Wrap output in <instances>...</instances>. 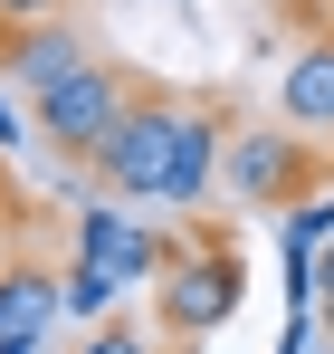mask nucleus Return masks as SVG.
Segmentation results:
<instances>
[{
	"label": "nucleus",
	"mask_w": 334,
	"mask_h": 354,
	"mask_svg": "<svg viewBox=\"0 0 334 354\" xmlns=\"http://www.w3.org/2000/svg\"><path fill=\"white\" fill-rule=\"evenodd\" d=\"M172 153H181V96H134L124 106V124H115V144L96 153V173H106L115 201H163L172 182Z\"/></svg>",
	"instance_id": "obj_1"
},
{
	"label": "nucleus",
	"mask_w": 334,
	"mask_h": 354,
	"mask_svg": "<svg viewBox=\"0 0 334 354\" xmlns=\"http://www.w3.org/2000/svg\"><path fill=\"white\" fill-rule=\"evenodd\" d=\"M134 96H144V86H134V77H115L106 58L77 67L67 86H48V96H39V144H48V153H86V163H96V153L115 144V124H124V106H134Z\"/></svg>",
	"instance_id": "obj_2"
},
{
	"label": "nucleus",
	"mask_w": 334,
	"mask_h": 354,
	"mask_svg": "<svg viewBox=\"0 0 334 354\" xmlns=\"http://www.w3.org/2000/svg\"><path fill=\"white\" fill-rule=\"evenodd\" d=\"M229 306H239V259H229V249H210V259H172V268H163V316L181 326V335H210Z\"/></svg>",
	"instance_id": "obj_3"
},
{
	"label": "nucleus",
	"mask_w": 334,
	"mask_h": 354,
	"mask_svg": "<svg viewBox=\"0 0 334 354\" xmlns=\"http://www.w3.org/2000/svg\"><path fill=\"white\" fill-rule=\"evenodd\" d=\"M77 67H96V48L67 29V19H29V29H10V86L39 106L48 86H67Z\"/></svg>",
	"instance_id": "obj_4"
},
{
	"label": "nucleus",
	"mask_w": 334,
	"mask_h": 354,
	"mask_svg": "<svg viewBox=\"0 0 334 354\" xmlns=\"http://www.w3.org/2000/svg\"><path fill=\"white\" fill-rule=\"evenodd\" d=\"M77 249L106 268L115 288H144V278H163V268H172V249H163L153 230H134L124 211H86V239H77Z\"/></svg>",
	"instance_id": "obj_5"
},
{
	"label": "nucleus",
	"mask_w": 334,
	"mask_h": 354,
	"mask_svg": "<svg viewBox=\"0 0 334 354\" xmlns=\"http://www.w3.org/2000/svg\"><path fill=\"white\" fill-rule=\"evenodd\" d=\"M296 182H306V153H296L286 134H239V144H229V192H239V201H286Z\"/></svg>",
	"instance_id": "obj_6"
},
{
	"label": "nucleus",
	"mask_w": 334,
	"mask_h": 354,
	"mask_svg": "<svg viewBox=\"0 0 334 354\" xmlns=\"http://www.w3.org/2000/svg\"><path fill=\"white\" fill-rule=\"evenodd\" d=\"M277 106H286V124H306V134H334V39H315V48H296V58H286Z\"/></svg>",
	"instance_id": "obj_7"
},
{
	"label": "nucleus",
	"mask_w": 334,
	"mask_h": 354,
	"mask_svg": "<svg viewBox=\"0 0 334 354\" xmlns=\"http://www.w3.org/2000/svg\"><path fill=\"white\" fill-rule=\"evenodd\" d=\"M210 173H220V115L210 106H181V153H172V182H163V201H201L210 192Z\"/></svg>",
	"instance_id": "obj_8"
},
{
	"label": "nucleus",
	"mask_w": 334,
	"mask_h": 354,
	"mask_svg": "<svg viewBox=\"0 0 334 354\" xmlns=\"http://www.w3.org/2000/svg\"><path fill=\"white\" fill-rule=\"evenodd\" d=\"M57 306H67V278H48V268H10V278H0V335H48Z\"/></svg>",
	"instance_id": "obj_9"
},
{
	"label": "nucleus",
	"mask_w": 334,
	"mask_h": 354,
	"mask_svg": "<svg viewBox=\"0 0 334 354\" xmlns=\"http://www.w3.org/2000/svg\"><path fill=\"white\" fill-rule=\"evenodd\" d=\"M106 306H115V278L96 259H77V268H67V316H106Z\"/></svg>",
	"instance_id": "obj_10"
},
{
	"label": "nucleus",
	"mask_w": 334,
	"mask_h": 354,
	"mask_svg": "<svg viewBox=\"0 0 334 354\" xmlns=\"http://www.w3.org/2000/svg\"><path fill=\"white\" fill-rule=\"evenodd\" d=\"M29 19H67V0H0V29H29Z\"/></svg>",
	"instance_id": "obj_11"
},
{
	"label": "nucleus",
	"mask_w": 334,
	"mask_h": 354,
	"mask_svg": "<svg viewBox=\"0 0 334 354\" xmlns=\"http://www.w3.org/2000/svg\"><path fill=\"white\" fill-rule=\"evenodd\" d=\"M86 354H153V345H144L134 326H96V335H86Z\"/></svg>",
	"instance_id": "obj_12"
},
{
	"label": "nucleus",
	"mask_w": 334,
	"mask_h": 354,
	"mask_svg": "<svg viewBox=\"0 0 334 354\" xmlns=\"http://www.w3.org/2000/svg\"><path fill=\"white\" fill-rule=\"evenodd\" d=\"M19 144H29V134H19V106L0 96V153H19Z\"/></svg>",
	"instance_id": "obj_13"
},
{
	"label": "nucleus",
	"mask_w": 334,
	"mask_h": 354,
	"mask_svg": "<svg viewBox=\"0 0 334 354\" xmlns=\"http://www.w3.org/2000/svg\"><path fill=\"white\" fill-rule=\"evenodd\" d=\"M315 297H334V239L315 249Z\"/></svg>",
	"instance_id": "obj_14"
},
{
	"label": "nucleus",
	"mask_w": 334,
	"mask_h": 354,
	"mask_svg": "<svg viewBox=\"0 0 334 354\" xmlns=\"http://www.w3.org/2000/svg\"><path fill=\"white\" fill-rule=\"evenodd\" d=\"M0 354H48V335H0Z\"/></svg>",
	"instance_id": "obj_15"
},
{
	"label": "nucleus",
	"mask_w": 334,
	"mask_h": 354,
	"mask_svg": "<svg viewBox=\"0 0 334 354\" xmlns=\"http://www.w3.org/2000/svg\"><path fill=\"white\" fill-rule=\"evenodd\" d=\"M325 326H334V297H325Z\"/></svg>",
	"instance_id": "obj_16"
}]
</instances>
